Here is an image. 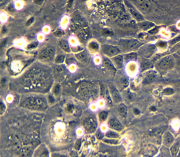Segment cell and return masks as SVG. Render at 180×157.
I'll list each match as a JSON object with an SVG mask.
<instances>
[{"label": "cell", "instance_id": "cell-1", "mask_svg": "<svg viewBox=\"0 0 180 157\" xmlns=\"http://www.w3.org/2000/svg\"><path fill=\"white\" fill-rule=\"evenodd\" d=\"M23 105L25 106H29L30 108L35 109H43L45 108L46 103L44 100L41 98L29 97L26 98L23 102Z\"/></svg>", "mask_w": 180, "mask_h": 157}, {"label": "cell", "instance_id": "cell-2", "mask_svg": "<svg viewBox=\"0 0 180 157\" xmlns=\"http://www.w3.org/2000/svg\"><path fill=\"white\" fill-rule=\"evenodd\" d=\"M175 65V60L172 56H166L161 59L157 63V68L160 70H166L172 69Z\"/></svg>", "mask_w": 180, "mask_h": 157}, {"label": "cell", "instance_id": "cell-3", "mask_svg": "<svg viewBox=\"0 0 180 157\" xmlns=\"http://www.w3.org/2000/svg\"><path fill=\"white\" fill-rule=\"evenodd\" d=\"M102 53L108 56H115L120 53V49L111 45H104L101 48Z\"/></svg>", "mask_w": 180, "mask_h": 157}, {"label": "cell", "instance_id": "cell-4", "mask_svg": "<svg viewBox=\"0 0 180 157\" xmlns=\"http://www.w3.org/2000/svg\"><path fill=\"white\" fill-rule=\"evenodd\" d=\"M55 54V48L53 47H48L42 51L40 54V59L44 60H51Z\"/></svg>", "mask_w": 180, "mask_h": 157}, {"label": "cell", "instance_id": "cell-5", "mask_svg": "<svg viewBox=\"0 0 180 157\" xmlns=\"http://www.w3.org/2000/svg\"><path fill=\"white\" fill-rule=\"evenodd\" d=\"M121 45L128 50H134L140 46V43L137 40H126L121 41Z\"/></svg>", "mask_w": 180, "mask_h": 157}, {"label": "cell", "instance_id": "cell-6", "mask_svg": "<svg viewBox=\"0 0 180 157\" xmlns=\"http://www.w3.org/2000/svg\"><path fill=\"white\" fill-rule=\"evenodd\" d=\"M84 127L85 129V130L90 132V133L94 132L96 130L97 127V124L96 120H94L93 118H87L84 122Z\"/></svg>", "mask_w": 180, "mask_h": 157}, {"label": "cell", "instance_id": "cell-7", "mask_svg": "<svg viewBox=\"0 0 180 157\" xmlns=\"http://www.w3.org/2000/svg\"><path fill=\"white\" fill-rule=\"evenodd\" d=\"M134 4L137 9L144 13H148L150 10V5L147 1H134Z\"/></svg>", "mask_w": 180, "mask_h": 157}, {"label": "cell", "instance_id": "cell-8", "mask_svg": "<svg viewBox=\"0 0 180 157\" xmlns=\"http://www.w3.org/2000/svg\"><path fill=\"white\" fill-rule=\"evenodd\" d=\"M110 93H111V95H112V97L113 100L114 101L115 103H120L121 101H122V98H121V96L120 95V93H119L118 90L116 89V86L114 85H113L112 84H110Z\"/></svg>", "mask_w": 180, "mask_h": 157}, {"label": "cell", "instance_id": "cell-9", "mask_svg": "<svg viewBox=\"0 0 180 157\" xmlns=\"http://www.w3.org/2000/svg\"><path fill=\"white\" fill-rule=\"evenodd\" d=\"M108 125H109V126L111 129H114L115 131H121L123 130V126L120 122V121L115 118H113L112 119H110L109 122H108Z\"/></svg>", "mask_w": 180, "mask_h": 157}, {"label": "cell", "instance_id": "cell-10", "mask_svg": "<svg viewBox=\"0 0 180 157\" xmlns=\"http://www.w3.org/2000/svg\"><path fill=\"white\" fill-rule=\"evenodd\" d=\"M155 50H156V47L154 45H146L145 48L141 49V53L145 57L148 58L152 56Z\"/></svg>", "mask_w": 180, "mask_h": 157}, {"label": "cell", "instance_id": "cell-11", "mask_svg": "<svg viewBox=\"0 0 180 157\" xmlns=\"http://www.w3.org/2000/svg\"><path fill=\"white\" fill-rule=\"evenodd\" d=\"M163 144H164L166 147H171L172 144L174 142V137L170 132L167 131L166 132L165 134L163 135Z\"/></svg>", "mask_w": 180, "mask_h": 157}, {"label": "cell", "instance_id": "cell-12", "mask_svg": "<svg viewBox=\"0 0 180 157\" xmlns=\"http://www.w3.org/2000/svg\"><path fill=\"white\" fill-rule=\"evenodd\" d=\"M126 4L127 5V7H128L130 11L131 12V13H132V15L134 16V17L137 19V20H143V15H141L139 12L137 11V10L134 9V7H133L128 2H126Z\"/></svg>", "mask_w": 180, "mask_h": 157}, {"label": "cell", "instance_id": "cell-13", "mask_svg": "<svg viewBox=\"0 0 180 157\" xmlns=\"http://www.w3.org/2000/svg\"><path fill=\"white\" fill-rule=\"evenodd\" d=\"M76 57L80 61L85 63H87L90 60V55L86 51H83L80 53L76 54Z\"/></svg>", "mask_w": 180, "mask_h": 157}, {"label": "cell", "instance_id": "cell-14", "mask_svg": "<svg viewBox=\"0 0 180 157\" xmlns=\"http://www.w3.org/2000/svg\"><path fill=\"white\" fill-rule=\"evenodd\" d=\"M104 63L105 67H106V68L110 72H112V74L116 73V69L110 60L107 59V58H105V59H104Z\"/></svg>", "mask_w": 180, "mask_h": 157}, {"label": "cell", "instance_id": "cell-15", "mask_svg": "<svg viewBox=\"0 0 180 157\" xmlns=\"http://www.w3.org/2000/svg\"><path fill=\"white\" fill-rule=\"evenodd\" d=\"M155 78H156V72H150L145 77V79H144L143 83L144 84H150L154 80Z\"/></svg>", "mask_w": 180, "mask_h": 157}, {"label": "cell", "instance_id": "cell-16", "mask_svg": "<svg viewBox=\"0 0 180 157\" xmlns=\"http://www.w3.org/2000/svg\"><path fill=\"white\" fill-rule=\"evenodd\" d=\"M180 149V141L175 142V143L171 146L170 147V152L172 154V156L173 157H177V154L179 152Z\"/></svg>", "mask_w": 180, "mask_h": 157}, {"label": "cell", "instance_id": "cell-17", "mask_svg": "<svg viewBox=\"0 0 180 157\" xmlns=\"http://www.w3.org/2000/svg\"><path fill=\"white\" fill-rule=\"evenodd\" d=\"M118 114L120 115L121 117H123V118H126L127 113V106L125 105L124 104H119L118 106Z\"/></svg>", "mask_w": 180, "mask_h": 157}, {"label": "cell", "instance_id": "cell-18", "mask_svg": "<svg viewBox=\"0 0 180 157\" xmlns=\"http://www.w3.org/2000/svg\"><path fill=\"white\" fill-rule=\"evenodd\" d=\"M152 66H153L152 63L150 61V60H147V59L143 60L141 63V68L142 70H148V69L149 68H151Z\"/></svg>", "mask_w": 180, "mask_h": 157}, {"label": "cell", "instance_id": "cell-19", "mask_svg": "<svg viewBox=\"0 0 180 157\" xmlns=\"http://www.w3.org/2000/svg\"><path fill=\"white\" fill-rule=\"evenodd\" d=\"M114 63L117 68H122L123 63V58L122 55H117V56H116L114 58Z\"/></svg>", "mask_w": 180, "mask_h": 157}, {"label": "cell", "instance_id": "cell-20", "mask_svg": "<svg viewBox=\"0 0 180 157\" xmlns=\"http://www.w3.org/2000/svg\"><path fill=\"white\" fill-rule=\"evenodd\" d=\"M138 26L143 30H148L152 28L154 26V24L152 23H150V22H143V23H140L138 24Z\"/></svg>", "mask_w": 180, "mask_h": 157}, {"label": "cell", "instance_id": "cell-21", "mask_svg": "<svg viewBox=\"0 0 180 157\" xmlns=\"http://www.w3.org/2000/svg\"><path fill=\"white\" fill-rule=\"evenodd\" d=\"M59 45L60 48H62V50H64L66 52H70V48H69V44L66 40H60L59 42Z\"/></svg>", "mask_w": 180, "mask_h": 157}, {"label": "cell", "instance_id": "cell-22", "mask_svg": "<svg viewBox=\"0 0 180 157\" xmlns=\"http://www.w3.org/2000/svg\"><path fill=\"white\" fill-rule=\"evenodd\" d=\"M106 136L107 138H116L118 137V134L117 133H116L114 131H110L107 132L106 134Z\"/></svg>", "mask_w": 180, "mask_h": 157}, {"label": "cell", "instance_id": "cell-23", "mask_svg": "<svg viewBox=\"0 0 180 157\" xmlns=\"http://www.w3.org/2000/svg\"><path fill=\"white\" fill-rule=\"evenodd\" d=\"M55 72H56L57 74H62L65 72V67L63 65H58L55 67Z\"/></svg>", "mask_w": 180, "mask_h": 157}, {"label": "cell", "instance_id": "cell-24", "mask_svg": "<svg viewBox=\"0 0 180 157\" xmlns=\"http://www.w3.org/2000/svg\"><path fill=\"white\" fill-rule=\"evenodd\" d=\"M103 142L107 143V144H110V145H116L118 144V140L116 139H114V138H111V139H104Z\"/></svg>", "mask_w": 180, "mask_h": 157}, {"label": "cell", "instance_id": "cell-25", "mask_svg": "<svg viewBox=\"0 0 180 157\" xmlns=\"http://www.w3.org/2000/svg\"><path fill=\"white\" fill-rule=\"evenodd\" d=\"M137 57V54L136 52H132L126 55V59H134Z\"/></svg>", "mask_w": 180, "mask_h": 157}, {"label": "cell", "instance_id": "cell-26", "mask_svg": "<svg viewBox=\"0 0 180 157\" xmlns=\"http://www.w3.org/2000/svg\"><path fill=\"white\" fill-rule=\"evenodd\" d=\"M174 93V90L171 88H167L165 90H163V94L167 95H170Z\"/></svg>", "mask_w": 180, "mask_h": 157}, {"label": "cell", "instance_id": "cell-27", "mask_svg": "<svg viewBox=\"0 0 180 157\" xmlns=\"http://www.w3.org/2000/svg\"><path fill=\"white\" fill-rule=\"evenodd\" d=\"M65 56H63V55H59V56H58L56 57V59H55V62L57 63H63L64 60H65Z\"/></svg>", "mask_w": 180, "mask_h": 157}, {"label": "cell", "instance_id": "cell-28", "mask_svg": "<svg viewBox=\"0 0 180 157\" xmlns=\"http://www.w3.org/2000/svg\"><path fill=\"white\" fill-rule=\"evenodd\" d=\"M99 118L101 120L104 121L107 119V113L106 111H102L101 114H99Z\"/></svg>", "mask_w": 180, "mask_h": 157}, {"label": "cell", "instance_id": "cell-29", "mask_svg": "<svg viewBox=\"0 0 180 157\" xmlns=\"http://www.w3.org/2000/svg\"><path fill=\"white\" fill-rule=\"evenodd\" d=\"M128 70L131 72H134L137 70V66L134 63H130L128 66Z\"/></svg>", "mask_w": 180, "mask_h": 157}, {"label": "cell", "instance_id": "cell-30", "mask_svg": "<svg viewBox=\"0 0 180 157\" xmlns=\"http://www.w3.org/2000/svg\"><path fill=\"white\" fill-rule=\"evenodd\" d=\"M90 48L92 49H94V50H97V49H98L99 47L98 45L95 42H91L90 44Z\"/></svg>", "mask_w": 180, "mask_h": 157}, {"label": "cell", "instance_id": "cell-31", "mask_svg": "<svg viewBox=\"0 0 180 157\" xmlns=\"http://www.w3.org/2000/svg\"><path fill=\"white\" fill-rule=\"evenodd\" d=\"M179 41H180V35H178V36L176 37L175 38H174V39H173L172 40H170V43L171 44V45H174V44L178 43Z\"/></svg>", "mask_w": 180, "mask_h": 157}, {"label": "cell", "instance_id": "cell-32", "mask_svg": "<svg viewBox=\"0 0 180 157\" xmlns=\"http://www.w3.org/2000/svg\"><path fill=\"white\" fill-rule=\"evenodd\" d=\"M54 94L55 95H58V94H59V93H60V86L58 84H57L56 86L54 87Z\"/></svg>", "mask_w": 180, "mask_h": 157}, {"label": "cell", "instance_id": "cell-33", "mask_svg": "<svg viewBox=\"0 0 180 157\" xmlns=\"http://www.w3.org/2000/svg\"><path fill=\"white\" fill-rule=\"evenodd\" d=\"M54 35H55V36H62V35H63V32L61 31V30L58 29L56 31H55Z\"/></svg>", "mask_w": 180, "mask_h": 157}, {"label": "cell", "instance_id": "cell-34", "mask_svg": "<svg viewBox=\"0 0 180 157\" xmlns=\"http://www.w3.org/2000/svg\"><path fill=\"white\" fill-rule=\"evenodd\" d=\"M80 146H81V140H77V142L76 143V144H75V147H76L78 150H79Z\"/></svg>", "mask_w": 180, "mask_h": 157}, {"label": "cell", "instance_id": "cell-35", "mask_svg": "<svg viewBox=\"0 0 180 157\" xmlns=\"http://www.w3.org/2000/svg\"><path fill=\"white\" fill-rule=\"evenodd\" d=\"M103 34L106 35H112L113 34V32L111 31L110 30L105 29V30H103Z\"/></svg>", "mask_w": 180, "mask_h": 157}, {"label": "cell", "instance_id": "cell-36", "mask_svg": "<svg viewBox=\"0 0 180 157\" xmlns=\"http://www.w3.org/2000/svg\"><path fill=\"white\" fill-rule=\"evenodd\" d=\"M158 45H159V47L161 48H166V46H167V44L164 42H159L158 43Z\"/></svg>", "mask_w": 180, "mask_h": 157}, {"label": "cell", "instance_id": "cell-37", "mask_svg": "<svg viewBox=\"0 0 180 157\" xmlns=\"http://www.w3.org/2000/svg\"><path fill=\"white\" fill-rule=\"evenodd\" d=\"M158 31H159V29H158V27H156V28H154L151 29L150 31H149L150 34H157V33L158 32Z\"/></svg>", "mask_w": 180, "mask_h": 157}, {"label": "cell", "instance_id": "cell-38", "mask_svg": "<svg viewBox=\"0 0 180 157\" xmlns=\"http://www.w3.org/2000/svg\"><path fill=\"white\" fill-rule=\"evenodd\" d=\"M96 137L98 139H102V138H103V134H102L101 131H98L96 133Z\"/></svg>", "mask_w": 180, "mask_h": 157}, {"label": "cell", "instance_id": "cell-39", "mask_svg": "<svg viewBox=\"0 0 180 157\" xmlns=\"http://www.w3.org/2000/svg\"><path fill=\"white\" fill-rule=\"evenodd\" d=\"M37 46H38V43H33L32 44H30V45H29V47H28V48H29V49H33V48H36Z\"/></svg>", "mask_w": 180, "mask_h": 157}, {"label": "cell", "instance_id": "cell-40", "mask_svg": "<svg viewBox=\"0 0 180 157\" xmlns=\"http://www.w3.org/2000/svg\"><path fill=\"white\" fill-rule=\"evenodd\" d=\"M172 50H173V51L180 50V43H179L178 44H177V45H175V46H174V48L172 49Z\"/></svg>", "mask_w": 180, "mask_h": 157}, {"label": "cell", "instance_id": "cell-41", "mask_svg": "<svg viewBox=\"0 0 180 157\" xmlns=\"http://www.w3.org/2000/svg\"><path fill=\"white\" fill-rule=\"evenodd\" d=\"M33 21H34V18H30L29 20L27 21V23H26V26H29V25H30V24H31L33 23Z\"/></svg>", "mask_w": 180, "mask_h": 157}, {"label": "cell", "instance_id": "cell-42", "mask_svg": "<svg viewBox=\"0 0 180 157\" xmlns=\"http://www.w3.org/2000/svg\"><path fill=\"white\" fill-rule=\"evenodd\" d=\"M107 100L108 104H112V100H111L110 95L108 94V92H107Z\"/></svg>", "mask_w": 180, "mask_h": 157}, {"label": "cell", "instance_id": "cell-43", "mask_svg": "<svg viewBox=\"0 0 180 157\" xmlns=\"http://www.w3.org/2000/svg\"><path fill=\"white\" fill-rule=\"evenodd\" d=\"M40 157H49V153L47 152V151H44L40 156Z\"/></svg>", "mask_w": 180, "mask_h": 157}, {"label": "cell", "instance_id": "cell-44", "mask_svg": "<svg viewBox=\"0 0 180 157\" xmlns=\"http://www.w3.org/2000/svg\"><path fill=\"white\" fill-rule=\"evenodd\" d=\"M70 155H71V157H78L77 153L76 152V151H71Z\"/></svg>", "mask_w": 180, "mask_h": 157}, {"label": "cell", "instance_id": "cell-45", "mask_svg": "<svg viewBox=\"0 0 180 157\" xmlns=\"http://www.w3.org/2000/svg\"><path fill=\"white\" fill-rule=\"evenodd\" d=\"M4 110H5V104L3 102H1V113L2 114L4 111Z\"/></svg>", "mask_w": 180, "mask_h": 157}, {"label": "cell", "instance_id": "cell-46", "mask_svg": "<svg viewBox=\"0 0 180 157\" xmlns=\"http://www.w3.org/2000/svg\"><path fill=\"white\" fill-rule=\"evenodd\" d=\"M134 113H135V114H139V111H138V109H134Z\"/></svg>", "mask_w": 180, "mask_h": 157}, {"label": "cell", "instance_id": "cell-47", "mask_svg": "<svg viewBox=\"0 0 180 157\" xmlns=\"http://www.w3.org/2000/svg\"><path fill=\"white\" fill-rule=\"evenodd\" d=\"M49 100H50V101H51V102H53V101H54V99L51 96H49Z\"/></svg>", "mask_w": 180, "mask_h": 157}, {"label": "cell", "instance_id": "cell-48", "mask_svg": "<svg viewBox=\"0 0 180 157\" xmlns=\"http://www.w3.org/2000/svg\"><path fill=\"white\" fill-rule=\"evenodd\" d=\"M36 3L39 4H42L43 3V2L42 1H36Z\"/></svg>", "mask_w": 180, "mask_h": 157}, {"label": "cell", "instance_id": "cell-49", "mask_svg": "<svg viewBox=\"0 0 180 157\" xmlns=\"http://www.w3.org/2000/svg\"><path fill=\"white\" fill-rule=\"evenodd\" d=\"M177 54H179L180 56V50H178V52H177Z\"/></svg>", "mask_w": 180, "mask_h": 157}, {"label": "cell", "instance_id": "cell-50", "mask_svg": "<svg viewBox=\"0 0 180 157\" xmlns=\"http://www.w3.org/2000/svg\"><path fill=\"white\" fill-rule=\"evenodd\" d=\"M177 157H180V149H179V154H178V156Z\"/></svg>", "mask_w": 180, "mask_h": 157}, {"label": "cell", "instance_id": "cell-51", "mask_svg": "<svg viewBox=\"0 0 180 157\" xmlns=\"http://www.w3.org/2000/svg\"><path fill=\"white\" fill-rule=\"evenodd\" d=\"M151 110H155V108H152Z\"/></svg>", "mask_w": 180, "mask_h": 157}, {"label": "cell", "instance_id": "cell-52", "mask_svg": "<svg viewBox=\"0 0 180 157\" xmlns=\"http://www.w3.org/2000/svg\"><path fill=\"white\" fill-rule=\"evenodd\" d=\"M177 63H179V64L180 65V60H179V61H178V62H177Z\"/></svg>", "mask_w": 180, "mask_h": 157}]
</instances>
